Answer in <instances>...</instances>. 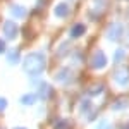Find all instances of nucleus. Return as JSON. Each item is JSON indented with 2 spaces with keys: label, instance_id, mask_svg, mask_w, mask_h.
<instances>
[{
  "label": "nucleus",
  "instance_id": "nucleus-1",
  "mask_svg": "<svg viewBox=\"0 0 129 129\" xmlns=\"http://www.w3.org/2000/svg\"><path fill=\"white\" fill-rule=\"evenodd\" d=\"M22 66H24V71L28 74H40L45 67V57L41 53H33V55L24 59Z\"/></svg>",
  "mask_w": 129,
  "mask_h": 129
},
{
  "label": "nucleus",
  "instance_id": "nucleus-2",
  "mask_svg": "<svg viewBox=\"0 0 129 129\" xmlns=\"http://www.w3.org/2000/svg\"><path fill=\"white\" fill-rule=\"evenodd\" d=\"M105 57H103V53H96L95 57H93V67H96V69H100V67H103L105 66Z\"/></svg>",
  "mask_w": 129,
  "mask_h": 129
},
{
  "label": "nucleus",
  "instance_id": "nucleus-3",
  "mask_svg": "<svg viewBox=\"0 0 129 129\" xmlns=\"http://www.w3.org/2000/svg\"><path fill=\"white\" fill-rule=\"evenodd\" d=\"M36 98H38V95H36V93H31V95L22 96V98H21V103H22V105H31V103L36 102Z\"/></svg>",
  "mask_w": 129,
  "mask_h": 129
},
{
  "label": "nucleus",
  "instance_id": "nucleus-4",
  "mask_svg": "<svg viewBox=\"0 0 129 129\" xmlns=\"http://www.w3.org/2000/svg\"><path fill=\"white\" fill-rule=\"evenodd\" d=\"M5 33H7L9 38H14V36L17 35V28L14 26V22H7V24H5Z\"/></svg>",
  "mask_w": 129,
  "mask_h": 129
},
{
  "label": "nucleus",
  "instance_id": "nucleus-5",
  "mask_svg": "<svg viewBox=\"0 0 129 129\" xmlns=\"http://www.w3.org/2000/svg\"><path fill=\"white\" fill-rule=\"evenodd\" d=\"M55 129H69V124H67V120H59V122L55 124Z\"/></svg>",
  "mask_w": 129,
  "mask_h": 129
},
{
  "label": "nucleus",
  "instance_id": "nucleus-6",
  "mask_svg": "<svg viewBox=\"0 0 129 129\" xmlns=\"http://www.w3.org/2000/svg\"><path fill=\"white\" fill-rule=\"evenodd\" d=\"M96 129H112V126H110V122H107V120H103V122H100L98 127Z\"/></svg>",
  "mask_w": 129,
  "mask_h": 129
},
{
  "label": "nucleus",
  "instance_id": "nucleus-7",
  "mask_svg": "<svg viewBox=\"0 0 129 129\" xmlns=\"http://www.w3.org/2000/svg\"><path fill=\"white\" fill-rule=\"evenodd\" d=\"M83 31H84V29H83L81 26H79V28H74V29H72V36H76V35H81Z\"/></svg>",
  "mask_w": 129,
  "mask_h": 129
},
{
  "label": "nucleus",
  "instance_id": "nucleus-8",
  "mask_svg": "<svg viewBox=\"0 0 129 129\" xmlns=\"http://www.w3.org/2000/svg\"><path fill=\"white\" fill-rule=\"evenodd\" d=\"M7 107V102H5V98H0V112Z\"/></svg>",
  "mask_w": 129,
  "mask_h": 129
},
{
  "label": "nucleus",
  "instance_id": "nucleus-9",
  "mask_svg": "<svg viewBox=\"0 0 129 129\" xmlns=\"http://www.w3.org/2000/svg\"><path fill=\"white\" fill-rule=\"evenodd\" d=\"M88 107H89L88 102H83V103H81V112H86V110H88Z\"/></svg>",
  "mask_w": 129,
  "mask_h": 129
},
{
  "label": "nucleus",
  "instance_id": "nucleus-10",
  "mask_svg": "<svg viewBox=\"0 0 129 129\" xmlns=\"http://www.w3.org/2000/svg\"><path fill=\"white\" fill-rule=\"evenodd\" d=\"M16 60H17V53H16V52H14V53H12V55H10V62H16Z\"/></svg>",
  "mask_w": 129,
  "mask_h": 129
},
{
  "label": "nucleus",
  "instance_id": "nucleus-11",
  "mask_svg": "<svg viewBox=\"0 0 129 129\" xmlns=\"http://www.w3.org/2000/svg\"><path fill=\"white\" fill-rule=\"evenodd\" d=\"M4 50H5V45H4V41H0V53H2Z\"/></svg>",
  "mask_w": 129,
  "mask_h": 129
},
{
  "label": "nucleus",
  "instance_id": "nucleus-12",
  "mask_svg": "<svg viewBox=\"0 0 129 129\" xmlns=\"http://www.w3.org/2000/svg\"><path fill=\"white\" fill-rule=\"evenodd\" d=\"M120 129H129V124H124V126H122Z\"/></svg>",
  "mask_w": 129,
  "mask_h": 129
},
{
  "label": "nucleus",
  "instance_id": "nucleus-13",
  "mask_svg": "<svg viewBox=\"0 0 129 129\" xmlns=\"http://www.w3.org/2000/svg\"><path fill=\"white\" fill-rule=\"evenodd\" d=\"M14 129H24V127H14Z\"/></svg>",
  "mask_w": 129,
  "mask_h": 129
}]
</instances>
